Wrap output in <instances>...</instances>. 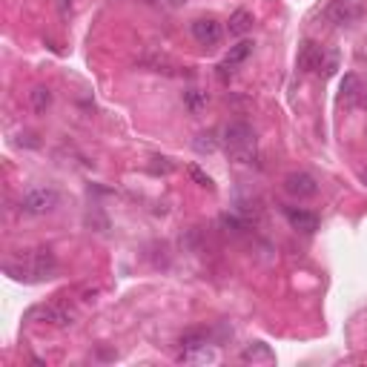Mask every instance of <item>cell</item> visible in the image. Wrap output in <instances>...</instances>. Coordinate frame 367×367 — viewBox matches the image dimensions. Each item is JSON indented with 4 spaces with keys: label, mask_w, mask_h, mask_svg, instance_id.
Returning <instances> with one entry per match:
<instances>
[{
    "label": "cell",
    "mask_w": 367,
    "mask_h": 367,
    "mask_svg": "<svg viewBox=\"0 0 367 367\" xmlns=\"http://www.w3.org/2000/svg\"><path fill=\"white\" fill-rule=\"evenodd\" d=\"M221 224H224L227 229H232V232H241V229H247V224H244V221H238L235 215H221Z\"/></svg>",
    "instance_id": "18"
},
{
    "label": "cell",
    "mask_w": 367,
    "mask_h": 367,
    "mask_svg": "<svg viewBox=\"0 0 367 367\" xmlns=\"http://www.w3.org/2000/svg\"><path fill=\"white\" fill-rule=\"evenodd\" d=\"M29 106H32L38 115H43V112L52 106V92H49V86H35V89L29 92Z\"/></svg>",
    "instance_id": "15"
},
{
    "label": "cell",
    "mask_w": 367,
    "mask_h": 367,
    "mask_svg": "<svg viewBox=\"0 0 367 367\" xmlns=\"http://www.w3.org/2000/svg\"><path fill=\"white\" fill-rule=\"evenodd\" d=\"M61 204V192L55 187H32L21 198V212L24 215H46Z\"/></svg>",
    "instance_id": "3"
},
{
    "label": "cell",
    "mask_w": 367,
    "mask_h": 367,
    "mask_svg": "<svg viewBox=\"0 0 367 367\" xmlns=\"http://www.w3.org/2000/svg\"><path fill=\"white\" fill-rule=\"evenodd\" d=\"M207 92H201V89H187L184 92V106L190 109V112H201L204 106H207Z\"/></svg>",
    "instance_id": "16"
},
{
    "label": "cell",
    "mask_w": 367,
    "mask_h": 367,
    "mask_svg": "<svg viewBox=\"0 0 367 367\" xmlns=\"http://www.w3.org/2000/svg\"><path fill=\"white\" fill-rule=\"evenodd\" d=\"M341 100L344 103H358V100H364V83H361V78L358 75H344V81H341Z\"/></svg>",
    "instance_id": "14"
},
{
    "label": "cell",
    "mask_w": 367,
    "mask_h": 367,
    "mask_svg": "<svg viewBox=\"0 0 367 367\" xmlns=\"http://www.w3.org/2000/svg\"><path fill=\"white\" fill-rule=\"evenodd\" d=\"M190 32H192L195 43H201V46H218L221 38H224V26L215 18H198V21H192Z\"/></svg>",
    "instance_id": "8"
},
{
    "label": "cell",
    "mask_w": 367,
    "mask_h": 367,
    "mask_svg": "<svg viewBox=\"0 0 367 367\" xmlns=\"http://www.w3.org/2000/svg\"><path fill=\"white\" fill-rule=\"evenodd\" d=\"M241 361H247V364H273L276 361V353L267 344L253 341V344H247V347L241 350Z\"/></svg>",
    "instance_id": "12"
},
{
    "label": "cell",
    "mask_w": 367,
    "mask_h": 367,
    "mask_svg": "<svg viewBox=\"0 0 367 367\" xmlns=\"http://www.w3.org/2000/svg\"><path fill=\"white\" fill-rule=\"evenodd\" d=\"M250 52H253V43L250 41H241V43H235L227 55H224V61L218 63V78L221 81H229L232 75H235V69L244 63V61H247L250 58Z\"/></svg>",
    "instance_id": "9"
},
{
    "label": "cell",
    "mask_w": 367,
    "mask_h": 367,
    "mask_svg": "<svg viewBox=\"0 0 367 367\" xmlns=\"http://www.w3.org/2000/svg\"><path fill=\"white\" fill-rule=\"evenodd\" d=\"M324 61H327V55H324V49L319 43H313V41L301 43V49H299V72H304V75L307 72H321Z\"/></svg>",
    "instance_id": "10"
},
{
    "label": "cell",
    "mask_w": 367,
    "mask_h": 367,
    "mask_svg": "<svg viewBox=\"0 0 367 367\" xmlns=\"http://www.w3.org/2000/svg\"><path fill=\"white\" fill-rule=\"evenodd\" d=\"M253 12H247V9H238V12H232L229 15V24H227V32L232 35V38H244L250 29H253Z\"/></svg>",
    "instance_id": "13"
},
{
    "label": "cell",
    "mask_w": 367,
    "mask_h": 367,
    "mask_svg": "<svg viewBox=\"0 0 367 367\" xmlns=\"http://www.w3.org/2000/svg\"><path fill=\"white\" fill-rule=\"evenodd\" d=\"M284 192L293 195V198H299V201H307V198L319 195V181H316L310 172L299 170V172H290V175L284 178Z\"/></svg>",
    "instance_id": "6"
},
{
    "label": "cell",
    "mask_w": 367,
    "mask_h": 367,
    "mask_svg": "<svg viewBox=\"0 0 367 367\" xmlns=\"http://www.w3.org/2000/svg\"><path fill=\"white\" fill-rule=\"evenodd\" d=\"M204 358H215V353L210 350V338L201 330H190L181 336V361H204Z\"/></svg>",
    "instance_id": "5"
},
{
    "label": "cell",
    "mask_w": 367,
    "mask_h": 367,
    "mask_svg": "<svg viewBox=\"0 0 367 367\" xmlns=\"http://www.w3.org/2000/svg\"><path fill=\"white\" fill-rule=\"evenodd\" d=\"M284 215H287L290 227H293V229H299V232H304V235H313V232L319 229V215H316V212H310V210L287 207V210H284Z\"/></svg>",
    "instance_id": "11"
},
{
    "label": "cell",
    "mask_w": 367,
    "mask_h": 367,
    "mask_svg": "<svg viewBox=\"0 0 367 367\" xmlns=\"http://www.w3.org/2000/svg\"><path fill=\"white\" fill-rule=\"evenodd\" d=\"M144 4H147V6H158V4H161V0H144Z\"/></svg>",
    "instance_id": "22"
},
{
    "label": "cell",
    "mask_w": 367,
    "mask_h": 367,
    "mask_svg": "<svg viewBox=\"0 0 367 367\" xmlns=\"http://www.w3.org/2000/svg\"><path fill=\"white\" fill-rule=\"evenodd\" d=\"M32 316H38L43 324H52V327H69L78 321V310H72L69 304H43Z\"/></svg>",
    "instance_id": "7"
},
{
    "label": "cell",
    "mask_w": 367,
    "mask_h": 367,
    "mask_svg": "<svg viewBox=\"0 0 367 367\" xmlns=\"http://www.w3.org/2000/svg\"><path fill=\"white\" fill-rule=\"evenodd\" d=\"M195 150H198V153H212V150H215V141H212V135H198V141H195Z\"/></svg>",
    "instance_id": "19"
},
{
    "label": "cell",
    "mask_w": 367,
    "mask_h": 367,
    "mask_svg": "<svg viewBox=\"0 0 367 367\" xmlns=\"http://www.w3.org/2000/svg\"><path fill=\"white\" fill-rule=\"evenodd\" d=\"M187 172H190V178H192L195 184H201V187L212 190V178H210V175H207L201 167H195V164H192V167H187Z\"/></svg>",
    "instance_id": "17"
},
{
    "label": "cell",
    "mask_w": 367,
    "mask_h": 367,
    "mask_svg": "<svg viewBox=\"0 0 367 367\" xmlns=\"http://www.w3.org/2000/svg\"><path fill=\"white\" fill-rule=\"evenodd\" d=\"M58 15H61L63 21L72 18V0H58Z\"/></svg>",
    "instance_id": "20"
},
{
    "label": "cell",
    "mask_w": 367,
    "mask_h": 367,
    "mask_svg": "<svg viewBox=\"0 0 367 367\" xmlns=\"http://www.w3.org/2000/svg\"><path fill=\"white\" fill-rule=\"evenodd\" d=\"M9 270V267H6ZM15 279H24V281H41V279H52L58 273V259L52 250L41 247V250H29L24 256V267L21 270H9Z\"/></svg>",
    "instance_id": "2"
},
{
    "label": "cell",
    "mask_w": 367,
    "mask_h": 367,
    "mask_svg": "<svg viewBox=\"0 0 367 367\" xmlns=\"http://www.w3.org/2000/svg\"><path fill=\"white\" fill-rule=\"evenodd\" d=\"M184 4H187V0H161L158 6H167V9H178V6H184Z\"/></svg>",
    "instance_id": "21"
},
{
    "label": "cell",
    "mask_w": 367,
    "mask_h": 367,
    "mask_svg": "<svg viewBox=\"0 0 367 367\" xmlns=\"http://www.w3.org/2000/svg\"><path fill=\"white\" fill-rule=\"evenodd\" d=\"M364 15V6L356 4V0H330V4L321 9V18L330 26H350Z\"/></svg>",
    "instance_id": "4"
},
{
    "label": "cell",
    "mask_w": 367,
    "mask_h": 367,
    "mask_svg": "<svg viewBox=\"0 0 367 367\" xmlns=\"http://www.w3.org/2000/svg\"><path fill=\"white\" fill-rule=\"evenodd\" d=\"M221 147L229 155V161H235V164H253L259 158L256 135H253L250 124H244V120H229L221 130Z\"/></svg>",
    "instance_id": "1"
}]
</instances>
